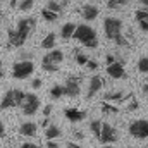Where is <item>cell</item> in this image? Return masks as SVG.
Returning a JSON list of instances; mask_svg holds the SVG:
<instances>
[{
  "instance_id": "cell-1",
  "label": "cell",
  "mask_w": 148,
  "mask_h": 148,
  "mask_svg": "<svg viewBox=\"0 0 148 148\" xmlns=\"http://www.w3.org/2000/svg\"><path fill=\"white\" fill-rule=\"evenodd\" d=\"M74 40H77L83 47L86 48H97L98 47V38L97 33L91 26L88 24H77L76 28V33H74Z\"/></svg>"
},
{
  "instance_id": "cell-2",
  "label": "cell",
  "mask_w": 148,
  "mask_h": 148,
  "mask_svg": "<svg viewBox=\"0 0 148 148\" xmlns=\"http://www.w3.org/2000/svg\"><path fill=\"white\" fill-rule=\"evenodd\" d=\"M24 98H26V91H23V90H9L3 95L2 102H0V109L5 110V109H12V107H21Z\"/></svg>"
},
{
  "instance_id": "cell-3",
  "label": "cell",
  "mask_w": 148,
  "mask_h": 148,
  "mask_svg": "<svg viewBox=\"0 0 148 148\" xmlns=\"http://www.w3.org/2000/svg\"><path fill=\"white\" fill-rule=\"evenodd\" d=\"M103 29H105V35L109 40L115 41L117 38L122 35V21L117 19V17H105L103 21Z\"/></svg>"
},
{
  "instance_id": "cell-4",
  "label": "cell",
  "mask_w": 148,
  "mask_h": 148,
  "mask_svg": "<svg viewBox=\"0 0 148 148\" xmlns=\"http://www.w3.org/2000/svg\"><path fill=\"white\" fill-rule=\"evenodd\" d=\"M35 71L33 60H19L12 66V77L14 79H26Z\"/></svg>"
},
{
  "instance_id": "cell-5",
  "label": "cell",
  "mask_w": 148,
  "mask_h": 148,
  "mask_svg": "<svg viewBox=\"0 0 148 148\" xmlns=\"http://www.w3.org/2000/svg\"><path fill=\"white\" fill-rule=\"evenodd\" d=\"M129 134L136 140L148 138V121L147 119H136L129 124Z\"/></svg>"
},
{
  "instance_id": "cell-6",
  "label": "cell",
  "mask_w": 148,
  "mask_h": 148,
  "mask_svg": "<svg viewBox=\"0 0 148 148\" xmlns=\"http://www.w3.org/2000/svg\"><path fill=\"white\" fill-rule=\"evenodd\" d=\"M21 109H23L24 115H35L40 109V98L33 93H26V98H24Z\"/></svg>"
},
{
  "instance_id": "cell-7",
  "label": "cell",
  "mask_w": 148,
  "mask_h": 148,
  "mask_svg": "<svg viewBox=\"0 0 148 148\" xmlns=\"http://www.w3.org/2000/svg\"><path fill=\"white\" fill-rule=\"evenodd\" d=\"M119 140V133H117V129L110 126L109 122H103V129H102V136H100V143L102 145H112V143H115Z\"/></svg>"
},
{
  "instance_id": "cell-8",
  "label": "cell",
  "mask_w": 148,
  "mask_h": 148,
  "mask_svg": "<svg viewBox=\"0 0 148 148\" xmlns=\"http://www.w3.org/2000/svg\"><path fill=\"white\" fill-rule=\"evenodd\" d=\"M66 97H77L79 93H81V81H79V77H74V76H69L67 79H66Z\"/></svg>"
},
{
  "instance_id": "cell-9",
  "label": "cell",
  "mask_w": 148,
  "mask_h": 148,
  "mask_svg": "<svg viewBox=\"0 0 148 148\" xmlns=\"http://www.w3.org/2000/svg\"><path fill=\"white\" fill-rule=\"evenodd\" d=\"M26 40H28V35L23 33V31H19L17 28L16 29H9V45L10 47L19 48V47H23L26 43Z\"/></svg>"
},
{
  "instance_id": "cell-10",
  "label": "cell",
  "mask_w": 148,
  "mask_h": 148,
  "mask_svg": "<svg viewBox=\"0 0 148 148\" xmlns=\"http://www.w3.org/2000/svg\"><path fill=\"white\" fill-rule=\"evenodd\" d=\"M119 107H121L122 110L134 112V110H138V107H140V102H138V98H136L133 93H127V95H124V98L121 100Z\"/></svg>"
},
{
  "instance_id": "cell-11",
  "label": "cell",
  "mask_w": 148,
  "mask_h": 148,
  "mask_svg": "<svg viewBox=\"0 0 148 148\" xmlns=\"http://www.w3.org/2000/svg\"><path fill=\"white\" fill-rule=\"evenodd\" d=\"M103 88V77L102 76H93L90 81H88V98H91V97H95L100 90Z\"/></svg>"
},
{
  "instance_id": "cell-12",
  "label": "cell",
  "mask_w": 148,
  "mask_h": 148,
  "mask_svg": "<svg viewBox=\"0 0 148 148\" xmlns=\"http://www.w3.org/2000/svg\"><path fill=\"white\" fill-rule=\"evenodd\" d=\"M62 60H64V52L53 48V50H50V52L41 59V64H57V66H59Z\"/></svg>"
},
{
  "instance_id": "cell-13",
  "label": "cell",
  "mask_w": 148,
  "mask_h": 148,
  "mask_svg": "<svg viewBox=\"0 0 148 148\" xmlns=\"http://www.w3.org/2000/svg\"><path fill=\"white\" fill-rule=\"evenodd\" d=\"M107 74H109L110 77H114V79H122V77L126 76V69H124L122 62L117 60V62H114L110 66H107Z\"/></svg>"
},
{
  "instance_id": "cell-14",
  "label": "cell",
  "mask_w": 148,
  "mask_h": 148,
  "mask_svg": "<svg viewBox=\"0 0 148 148\" xmlns=\"http://www.w3.org/2000/svg\"><path fill=\"white\" fill-rule=\"evenodd\" d=\"M64 115L69 122H81L84 117H86V112L81 110V109H74V107H69L64 110Z\"/></svg>"
},
{
  "instance_id": "cell-15",
  "label": "cell",
  "mask_w": 148,
  "mask_h": 148,
  "mask_svg": "<svg viewBox=\"0 0 148 148\" xmlns=\"http://www.w3.org/2000/svg\"><path fill=\"white\" fill-rule=\"evenodd\" d=\"M35 26H36V21L33 17H24V19H19V23H17V29L23 31V33H26L28 36L35 29Z\"/></svg>"
},
{
  "instance_id": "cell-16",
  "label": "cell",
  "mask_w": 148,
  "mask_h": 148,
  "mask_svg": "<svg viewBox=\"0 0 148 148\" xmlns=\"http://www.w3.org/2000/svg\"><path fill=\"white\" fill-rule=\"evenodd\" d=\"M134 17L140 24V29L141 31H148V10L147 9H138L134 12Z\"/></svg>"
},
{
  "instance_id": "cell-17",
  "label": "cell",
  "mask_w": 148,
  "mask_h": 148,
  "mask_svg": "<svg viewBox=\"0 0 148 148\" xmlns=\"http://www.w3.org/2000/svg\"><path fill=\"white\" fill-rule=\"evenodd\" d=\"M81 16L84 21H95L98 17V9L95 5H83L81 9Z\"/></svg>"
},
{
  "instance_id": "cell-18",
  "label": "cell",
  "mask_w": 148,
  "mask_h": 148,
  "mask_svg": "<svg viewBox=\"0 0 148 148\" xmlns=\"http://www.w3.org/2000/svg\"><path fill=\"white\" fill-rule=\"evenodd\" d=\"M38 131V126L35 122H23L21 126H19V133L23 134V136H35Z\"/></svg>"
},
{
  "instance_id": "cell-19",
  "label": "cell",
  "mask_w": 148,
  "mask_h": 148,
  "mask_svg": "<svg viewBox=\"0 0 148 148\" xmlns=\"http://www.w3.org/2000/svg\"><path fill=\"white\" fill-rule=\"evenodd\" d=\"M76 28H77V24H74V23H66V24L62 26V29H60V36L64 38V40H71V38H74Z\"/></svg>"
},
{
  "instance_id": "cell-20",
  "label": "cell",
  "mask_w": 148,
  "mask_h": 148,
  "mask_svg": "<svg viewBox=\"0 0 148 148\" xmlns=\"http://www.w3.org/2000/svg\"><path fill=\"white\" fill-rule=\"evenodd\" d=\"M100 107H102V112L103 114H109V115H115V114L121 112L119 103H110V102H105V100L100 103Z\"/></svg>"
},
{
  "instance_id": "cell-21",
  "label": "cell",
  "mask_w": 148,
  "mask_h": 148,
  "mask_svg": "<svg viewBox=\"0 0 148 148\" xmlns=\"http://www.w3.org/2000/svg\"><path fill=\"white\" fill-rule=\"evenodd\" d=\"M60 136H62L60 127H57V126H53V124H50V126L45 129V138H47V140H57V138H60Z\"/></svg>"
},
{
  "instance_id": "cell-22",
  "label": "cell",
  "mask_w": 148,
  "mask_h": 148,
  "mask_svg": "<svg viewBox=\"0 0 148 148\" xmlns=\"http://www.w3.org/2000/svg\"><path fill=\"white\" fill-rule=\"evenodd\" d=\"M55 41H57V36H55L53 33H48L47 36L41 40V48H45V50H53Z\"/></svg>"
},
{
  "instance_id": "cell-23",
  "label": "cell",
  "mask_w": 148,
  "mask_h": 148,
  "mask_svg": "<svg viewBox=\"0 0 148 148\" xmlns=\"http://www.w3.org/2000/svg\"><path fill=\"white\" fill-rule=\"evenodd\" d=\"M124 95L126 93H122V91H110V93L103 95V100L110 102V103H121V100L124 98Z\"/></svg>"
},
{
  "instance_id": "cell-24",
  "label": "cell",
  "mask_w": 148,
  "mask_h": 148,
  "mask_svg": "<svg viewBox=\"0 0 148 148\" xmlns=\"http://www.w3.org/2000/svg\"><path fill=\"white\" fill-rule=\"evenodd\" d=\"M90 129H91V133L97 136V140H100V136H102V129H103V122L98 121V119H93V121L90 122Z\"/></svg>"
},
{
  "instance_id": "cell-25",
  "label": "cell",
  "mask_w": 148,
  "mask_h": 148,
  "mask_svg": "<svg viewBox=\"0 0 148 148\" xmlns=\"http://www.w3.org/2000/svg\"><path fill=\"white\" fill-rule=\"evenodd\" d=\"M41 17H43L47 23H55V21L59 19V14L53 12V10H50V9H47V7H43V9H41Z\"/></svg>"
},
{
  "instance_id": "cell-26",
  "label": "cell",
  "mask_w": 148,
  "mask_h": 148,
  "mask_svg": "<svg viewBox=\"0 0 148 148\" xmlns=\"http://www.w3.org/2000/svg\"><path fill=\"white\" fill-rule=\"evenodd\" d=\"M66 95V86L64 84H55V86H52V90H50V97L52 98H60V97H64Z\"/></svg>"
},
{
  "instance_id": "cell-27",
  "label": "cell",
  "mask_w": 148,
  "mask_h": 148,
  "mask_svg": "<svg viewBox=\"0 0 148 148\" xmlns=\"http://www.w3.org/2000/svg\"><path fill=\"white\" fill-rule=\"evenodd\" d=\"M45 7L50 9V10H53V12H57V14H62V9H64V5L60 2H57V0H50Z\"/></svg>"
},
{
  "instance_id": "cell-28",
  "label": "cell",
  "mask_w": 148,
  "mask_h": 148,
  "mask_svg": "<svg viewBox=\"0 0 148 148\" xmlns=\"http://www.w3.org/2000/svg\"><path fill=\"white\" fill-rule=\"evenodd\" d=\"M138 71L141 74H148V57H141L138 60Z\"/></svg>"
},
{
  "instance_id": "cell-29",
  "label": "cell",
  "mask_w": 148,
  "mask_h": 148,
  "mask_svg": "<svg viewBox=\"0 0 148 148\" xmlns=\"http://www.w3.org/2000/svg\"><path fill=\"white\" fill-rule=\"evenodd\" d=\"M126 3H127V0H109L107 2V7L109 9H119V7H122Z\"/></svg>"
},
{
  "instance_id": "cell-30",
  "label": "cell",
  "mask_w": 148,
  "mask_h": 148,
  "mask_svg": "<svg viewBox=\"0 0 148 148\" xmlns=\"http://www.w3.org/2000/svg\"><path fill=\"white\" fill-rule=\"evenodd\" d=\"M33 3H35V0H21L19 2V10L26 12V10H29L33 7Z\"/></svg>"
},
{
  "instance_id": "cell-31",
  "label": "cell",
  "mask_w": 148,
  "mask_h": 148,
  "mask_svg": "<svg viewBox=\"0 0 148 148\" xmlns=\"http://www.w3.org/2000/svg\"><path fill=\"white\" fill-rule=\"evenodd\" d=\"M88 55H84V53H81V52H76V62L79 64V66H86L88 64Z\"/></svg>"
},
{
  "instance_id": "cell-32",
  "label": "cell",
  "mask_w": 148,
  "mask_h": 148,
  "mask_svg": "<svg viewBox=\"0 0 148 148\" xmlns=\"http://www.w3.org/2000/svg\"><path fill=\"white\" fill-rule=\"evenodd\" d=\"M41 67H43L45 73H57L59 71V66L57 64H41Z\"/></svg>"
},
{
  "instance_id": "cell-33",
  "label": "cell",
  "mask_w": 148,
  "mask_h": 148,
  "mask_svg": "<svg viewBox=\"0 0 148 148\" xmlns=\"http://www.w3.org/2000/svg\"><path fill=\"white\" fill-rule=\"evenodd\" d=\"M115 45H119V47H127V45H129V41H127L126 38L122 36V35H121V36H119L117 40H115Z\"/></svg>"
},
{
  "instance_id": "cell-34",
  "label": "cell",
  "mask_w": 148,
  "mask_h": 148,
  "mask_svg": "<svg viewBox=\"0 0 148 148\" xmlns=\"http://www.w3.org/2000/svg\"><path fill=\"white\" fill-rule=\"evenodd\" d=\"M105 62H107V66H110V64H114V62H117V59H115V55L109 53V55L105 57Z\"/></svg>"
},
{
  "instance_id": "cell-35",
  "label": "cell",
  "mask_w": 148,
  "mask_h": 148,
  "mask_svg": "<svg viewBox=\"0 0 148 148\" xmlns=\"http://www.w3.org/2000/svg\"><path fill=\"white\" fill-rule=\"evenodd\" d=\"M86 67H88L90 71H95V69L98 67V64H97L95 60H88V64H86Z\"/></svg>"
},
{
  "instance_id": "cell-36",
  "label": "cell",
  "mask_w": 148,
  "mask_h": 148,
  "mask_svg": "<svg viewBox=\"0 0 148 148\" xmlns=\"http://www.w3.org/2000/svg\"><path fill=\"white\" fill-rule=\"evenodd\" d=\"M31 86H33L35 90H38V88H41V79H40V77H36V79H33Z\"/></svg>"
},
{
  "instance_id": "cell-37",
  "label": "cell",
  "mask_w": 148,
  "mask_h": 148,
  "mask_svg": "<svg viewBox=\"0 0 148 148\" xmlns=\"http://www.w3.org/2000/svg\"><path fill=\"white\" fill-rule=\"evenodd\" d=\"M52 109H53V107H52V105H47V107H45V109H43V115H45V117H48V115H50V114H52Z\"/></svg>"
},
{
  "instance_id": "cell-38",
  "label": "cell",
  "mask_w": 148,
  "mask_h": 148,
  "mask_svg": "<svg viewBox=\"0 0 148 148\" xmlns=\"http://www.w3.org/2000/svg\"><path fill=\"white\" fill-rule=\"evenodd\" d=\"M47 148H59V145L53 140H47Z\"/></svg>"
},
{
  "instance_id": "cell-39",
  "label": "cell",
  "mask_w": 148,
  "mask_h": 148,
  "mask_svg": "<svg viewBox=\"0 0 148 148\" xmlns=\"http://www.w3.org/2000/svg\"><path fill=\"white\" fill-rule=\"evenodd\" d=\"M73 134H74L76 140H83V138H84V134H83L81 131H73Z\"/></svg>"
},
{
  "instance_id": "cell-40",
  "label": "cell",
  "mask_w": 148,
  "mask_h": 148,
  "mask_svg": "<svg viewBox=\"0 0 148 148\" xmlns=\"http://www.w3.org/2000/svg\"><path fill=\"white\" fill-rule=\"evenodd\" d=\"M5 136V126H3V122L0 121V140Z\"/></svg>"
},
{
  "instance_id": "cell-41",
  "label": "cell",
  "mask_w": 148,
  "mask_h": 148,
  "mask_svg": "<svg viewBox=\"0 0 148 148\" xmlns=\"http://www.w3.org/2000/svg\"><path fill=\"white\" fill-rule=\"evenodd\" d=\"M141 93H143V95H148V83L147 81L141 84Z\"/></svg>"
},
{
  "instance_id": "cell-42",
  "label": "cell",
  "mask_w": 148,
  "mask_h": 148,
  "mask_svg": "<svg viewBox=\"0 0 148 148\" xmlns=\"http://www.w3.org/2000/svg\"><path fill=\"white\" fill-rule=\"evenodd\" d=\"M66 148H84V147H81V145H77V143H73V141H69V143L66 145Z\"/></svg>"
},
{
  "instance_id": "cell-43",
  "label": "cell",
  "mask_w": 148,
  "mask_h": 148,
  "mask_svg": "<svg viewBox=\"0 0 148 148\" xmlns=\"http://www.w3.org/2000/svg\"><path fill=\"white\" fill-rule=\"evenodd\" d=\"M41 126H43V127H45V129H47V127H48V126H50V121H48V117H45V121H43V122H41Z\"/></svg>"
},
{
  "instance_id": "cell-44",
  "label": "cell",
  "mask_w": 148,
  "mask_h": 148,
  "mask_svg": "<svg viewBox=\"0 0 148 148\" xmlns=\"http://www.w3.org/2000/svg\"><path fill=\"white\" fill-rule=\"evenodd\" d=\"M31 145H33V143H23L21 148H31Z\"/></svg>"
},
{
  "instance_id": "cell-45",
  "label": "cell",
  "mask_w": 148,
  "mask_h": 148,
  "mask_svg": "<svg viewBox=\"0 0 148 148\" xmlns=\"http://www.w3.org/2000/svg\"><path fill=\"white\" fill-rule=\"evenodd\" d=\"M2 76H3V69H2V60H0V83H2Z\"/></svg>"
},
{
  "instance_id": "cell-46",
  "label": "cell",
  "mask_w": 148,
  "mask_h": 148,
  "mask_svg": "<svg viewBox=\"0 0 148 148\" xmlns=\"http://www.w3.org/2000/svg\"><path fill=\"white\" fill-rule=\"evenodd\" d=\"M57 2H60L62 5H67V2H69V0H57Z\"/></svg>"
},
{
  "instance_id": "cell-47",
  "label": "cell",
  "mask_w": 148,
  "mask_h": 148,
  "mask_svg": "<svg viewBox=\"0 0 148 148\" xmlns=\"http://www.w3.org/2000/svg\"><path fill=\"white\" fill-rule=\"evenodd\" d=\"M140 3L141 5H148V0H140Z\"/></svg>"
},
{
  "instance_id": "cell-48",
  "label": "cell",
  "mask_w": 148,
  "mask_h": 148,
  "mask_svg": "<svg viewBox=\"0 0 148 148\" xmlns=\"http://www.w3.org/2000/svg\"><path fill=\"white\" fill-rule=\"evenodd\" d=\"M16 3H17V0H10V5L12 7H16Z\"/></svg>"
},
{
  "instance_id": "cell-49",
  "label": "cell",
  "mask_w": 148,
  "mask_h": 148,
  "mask_svg": "<svg viewBox=\"0 0 148 148\" xmlns=\"http://www.w3.org/2000/svg\"><path fill=\"white\" fill-rule=\"evenodd\" d=\"M102 148H112V147H110V145H103Z\"/></svg>"
},
{
  "instance_id": "cell-50",
  "label": "cell",
  "mask_w": 148,
  "mask_h": 148,
  "mask_svg": "<svg viewBox=\"0 0 148 148\" xmlns=\"http://www.w3.org/2000/svg\"><path fill=\"white\" fill-rule=\"evenodd\" d=\"M31 148H38V147H36V145H31Z\"/></svg>"
},
{
  "instance_id": "cell-51",
  "label": "cell",
  "mask_w": 148,
  "mask_h": 148,
  "mask_svg": "<svg viewBox=\"0 0 148 148\" xmlns=\"http://www.w3.org/2000/svg\"><path fill=\"white\" fill-rule=\"evenodd\" d=\"M3 148H10V147H3Z\"/></svg>"
},
{
  "instance_id": "cell-52",
  "label": "cell",
  "mask_w": 148,
  "mask_h": 148,
  "mask_svg": "<svg viewBox=\"0 0 148 148\" xmlns=\"http://www.w3.org/2000/svg\"><path fill=\"white\" fill-rule=\"evenodd\" d=\"M129 148H134V147H129Z\"/></svg>"
},
{
  "instance_id": "cell-53",
  "label": "cell",
  "mask_w": 148,
  "mask_h": 148,
  "mask_svg": "<svg viewBox=\"0 0 148 148\" xmlns=\"http://www.w3.org/2000/svg\"><path fill=\"white\" fill-rule=\"evenodd\" d=\"M147 83H148V79H147Z\"/></svg>"
}]
</instances>
